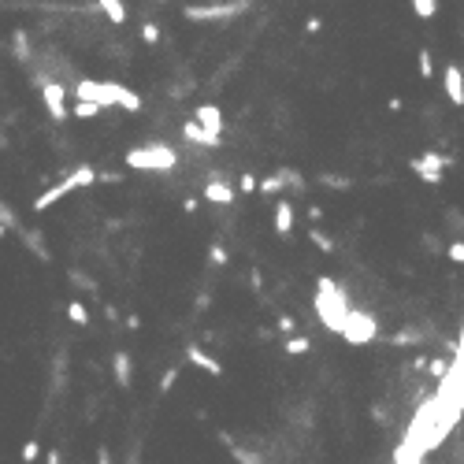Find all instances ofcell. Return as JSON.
Segmentation results:
<instances>
[{"label": "cell", "mask_w": 464, "mask_h": 464, "mask_svg": "<svg viewBox=\"0 0 464 464\" xmlns=\"http://www.w3.org/2000/svg\"><path fill=\"white\" fill-rule=\"evenodd\" d=\"M74 101H90L104 112V108H123V112H142V97L126 90L119 82H97V78H78L74 85Z\"/></svg>", "instance_id": "6da1fadb"}, {"label": "cell", "mask_w": 464, "mask_h": 464, "mask_svg": "<svg viewBox=\"0 0 464 464\" xmlns=\"http://www.w3.org/2000/svg\"><path fill=\"white\" fill-rule=\"evenodd\" d=\"M312 308H316L320 323L331 334H342V323H345V316H349V301H345V290L334 283V279H320V283H316Z\"/></svg>", "instance_id": "7a4b0ae2"}, {"label": "cell", "mask_w": 464, "mask_h": 464, "mask_svg": "<svg viewBox=\"0 0 464 464\" xmlns=\"http://www.w3.org/2000/svg\"><path fill=\"white\" fill-rule=\"evenodd\" d=\"M123 164L131 167V171H164V175H171V171L179 167V153L171 145L149 142V145L131 149V153L123 156Z\"/></svg>", "instance_id": "3957f363"}, {"label": "cell", "mask_w": 464, "mask_h": 464, "mask_svg": "<svg viewBox=\"0 0 464 464\" xmlns=\"http://www.w3.org/2000/svg\"><path fill=\"white\" fill-rule=\"evenodd\" d=\"M249 12V4L245 0H234V4H186L182 8V15L190 19V23H226V19Z\"/></svg>", "instance_id": "277c9868"}, {"label": "cell", "mask_w": 464, "mask_h": 464, "mask_svg": "<svg viewBox=\"0 0 464 464\" xmlns=\"http://www.w3.org/2000/svg\"><path fill=\"white\" fill-rule=\"evenodd\" d=\"M375 334H379L375 316H368V312H361V308H349V316H345V323H342V338L349 345H372Z\"/></svg>", "instance_id": "5b68a950"}, {"label": "cell", "mask_w": 464, "mask_h": 464, "mask_svg": "<svg viewBox=\"0 0 464 464\" xmlns=\"http://www.w3.org/2000/svg\"><path fill=\"white\" fill-rule=\"evenodd\" d=\"M38 90H41V104H45V112L56 123L67 119V85L56 78H38Z\"/></svg>", "instance_id": "8992f818"}, {"label": "cell", "mask_w": 464, "mask_h": 464, "mask_svg": "<svg viewBox=\"0 0 464 464\" xmlns=\"http://www.w3.org/2000/svg\"><path fill=\"white\" fill-rule=\"evenodd\" d=\"M193 123H197L204 134L223 138V112L215 104H197V108H193Z\"/></svg>", "instance_id": "52a82bcc"}, {"label": "cell", "mask_w": 464, "mask_h": 464, "mask_svg": "<svg viewBox=\"0 0 464 464\" xmlns=\"http://www.w3.org/2000/svg\"><path fill=\"white\" fill-rule=\"evenodd\" d=\"M67 193H78L74 190V179L67 175V179H60L56 186H49L45 193H41V197H34V212H49L52 204H60L63 197H67Z\"/></svg>", "instance_id": "ba28073f"}, {"label": "cell", "mask_w": 464, "mask_h": 464, "mask_svg": "<svg viewBox=\"0 0 464 464\" xmlns=\"http://www.w3.org/2000/svg\"><path fill=\"white\" fill-rule=\"evenodd\" d=\"M186 361L193 364V368H201L204 375H212V379H219V375L226 372L223 364L215 361V357H208V353H204V349H201L197 342H190V345H186Z\"/></svg>", "instance_id": "9c48e42d"}, {"label": "cell", "mask_w": 464, "mask_h": 464, "mask_svg": "<svg viewBox=\"0 0 464 464\" xmlns=\"http://www.w3.org/2000/svg\"><path fill=\"white\" fill-rule=\"evenodd\" d=\"M442 85H446L449 104L464 108V71L457 67V63H446V71H442Z\"/></svg>", "instance_id": "30bf717a"}, {"label": "cell", "mask_w": 464, "mask_h": 464, "mask_svg": "<svg viewBox=\"0 0 464 464\" xmlns=\"http://www.w3.org/2000/svg\"><path fill=\"white\" fill-rule=\"evenodd\" d=\"M19 238H23V245H26V249L38 256L41 264H49V260H52V253H49V242H45V234H41L38 226H19Z\"/></svg>", "instance_id": "8fae6325"}, {"label": "cell", "mask_w": 464, "mask_h": 464, "mask_svg": "<svg viewBox=\"0 0 464 464\" xmlns=\"http://www.w3.org/2000/svg\"><path fill=\"white\" fill-rule=\"evenodd\" d=\"M272 219H275L272 226H275L279 238H290V234H294V201H290V197H279Z\"/></svg>", "instance_id": "7c38bea8"}, {"label": "cell", "mask_w": 464, "mask_h": 464, "mask_svg": "<svg viewBox=\"0 0 464 464\" xmlns=\"http://www.w3.org/2000/svg\"><path fill=\"white\" fill-rule=\"evenodd\" d=\"M204 201H212V204H223V208H231V204L238 201V190H234L231 182H223V179H208V186H204Z\"/></svg>", "instance_id": "4fadbf2b"}, {"label": "cell", "mask_w": 464, "mask_h": 464, "mask_svg": "<svg viewBox=\"0 0 464 464\" xmlns=\"http://www.w3.org/2000/svg\"><path fill=\"white\" fill-rule=\"evenodd\" d=\"M112 372H115V386H123V390L134 383V364H131V357H126V349L112 353Z\"/></svg>", "instance_id": "5bb4252c"}, {"label": "cell", "mask_w": 464, "mask_h": 464, "mask_svg": "<svg viewBox=\"0 0 464 464\" xmlns=\"http://www.w3.org/2000/svg\"><path fill=\"white\" fill-rule=\"evenodd\" d=\"M182 138H186V142H193V145H201V149H219L223 145V138H212V134H204L197 123L193 119H186L182 123Z\"/></svg>", "instance_id": "9a60e30c"}, {"label": "cell", "mask_w": 464, "mask_h": 464, "mask_svg": "<svg viewBox=\"0 0 464 464\" xmlns=\"http://www.w3.org/2000/svg\"><path fill=\"white\" fill-rule=\"evenodd\" d=\"M256 193H267V197H279V193H286V175H283V167L256 182Z\"/></svg>", "instance_id": "2e32d148"}, {"label": "cell", "mask_w": 464, "mask_h": 464, "mask_svg": "<svg viewBox=\"0 0 464 464\" xmlns=\"http://www.w3.org/2000/svg\"><path fill=\"white\" fill-rule=\"evenodd\" d=\"M97 12H101L108 23H115L119 26L123 19H126V4H119V0H101V4H97Z\"/></svg>", "instance_id": "e0dca14e"}, {"label": "cell", "mask_w": 464, "mask_h": 464, "mask_svg": "<svg viewBox=\"0 0 464 464\" xmlns=\"http://www.w3.org/2000/svg\"><path fill=\"white\" fill-rule=\"evenodd\" d=\"M308 349H312V342L305 338V334H294V338L283 342V353H286V357H301V353H308Z\"/></svg>", "instance_id": "ac0fdd59"}, {"label": "cell", "mask_w": 464, "mask_h": 464, "mask_svg": "<svg viewBox=\"0 0 464 464\" xmlns=\"http://www.w3.org/2000/svg\"><path fill=\"white\" fill-rule=\"evenodd\" d=\"M390 342L394 345H420V342H424V331H420V327H401V331H394Z\"/></svg>", "instance_id": "d6986e66"}, {"label": "cell", "mask_w": 464, "mask_h": 464, "mask_svg": "<svg viewBox=\"0 0 464 464\" xmlns=\"http://www.w3.org/2000/svg\"><path fill=\"white\" fill-rule=\"evenodd\" d=\"M71 179H74V190H85V186H93V182H97V171H93V164H78Z\"/></svg>", "instance_id": "ffe728a7"}, {"label": "cell", "mask_w": 464, "mask_h": 464, "mask_svg": "<svg viewBox=\"0 0 464 464\" xmlns=\"http://www.w3.org/2000/svg\"><path fill=\"white\" fill-rule=\"evenodd\" d=\"M67 115H74V119H93V115H101V108L90 101H74V104H67Z\"/></svg>", "instance_id": "44dd1931"}, {"label": "cell", "mask_w": 464, "mask_h": 464, "mask_svg": "<svg viewBox=\"0 0 464 464\" xmlns=\"http://www.w3.org/2000/svg\"><path fill=\"white\" fill-rule=\"evenodd\" d=\"M416 63H420V78H424V82L435 78V56H431L427 49H420V52H416Z\"/></svg>", "instance_id": "7402d4cb"}, {"label": "cell", "mask_w": 464, "mask_h": 464, "mask_svg": "<svg viewBox=\"0 0 464 464\" xmlns=\"http://www.w3.org/2000/svg\"><path fill=\"white\" fill-rule=\"evenodd\" d=\"M308 242H312V245H316V249H320V253H327V256L334 253V242H331V238H327V234H323V231H320V226H308Z\"/></svg>", "instance_id": "603a6c76"}, {"label": "cell", "mask_w": 464, "mask_h": 464, "mask_svg": "<svg viewBox=\"0 0 464 464\" xmlns=\"http://www.w3.org/2000/svg\"><path fill=\"white\" fill-rule=\"evenodd\" d=\"M67 320L78 323V327H90V308H85L82 301H71V305H67Z\"/></svg>", "instance_id": "cb8c5ba5"}, {"label": "cell", "mask_w": 464, "mask_h": 464, "mask_svg": "<svg viewBox=\"0 0 464 464\" xmlns=\"http://www.w3.org/2000/svg\"><path fill=\"white\" fill-rule=\"evenodd\" d=\"M67 279H71V283L78 286V290H90V294H101V286H97V283H93V279L85 275V272H78V267H71V272H67Z\"/></svg>", "instance_id": "d4e9b609"}, {"label": "cell", "mask_w": 464, "mask_h": 464, "mask_svg": "<svg viewBox=\"0 0 464 464\" xmlns=\"http://www.w3.org/2000/svg\"><path fill=\"white\" fill-rule=\"evenodd\" d=\"M15 60L19 63L30 60V38H26V30H15Z\"/></svg>", "instance_id": "484cf974"}, {"label": "cell", "mask_w": 464, "mask_h": 464, "mask_svg": "<svg viewBox=\"0 0 464 464\" xmlns=\"http://www.w3.org/2000/svg\"><path fill=\"white\" fill-rule=\"evenodd\" d=\"M208 260H212L215 267H223L226 260H231V253H226V245H223V242H212V245H208Z\"/></svg>", "instance_id": "4316f807"}, {"label": "cell", "mask_w": 464, "mask_h": 464, "mask_svg": "<svg viewBox=\"0 0 464 464\" xmlns=\"http://www.w3.org/2000/svg\"><path fill=\"white\" fill-rule=\"evenodd\" d=\"M0 226H4V231H19V215H15V208H8L4 201H0Z\"/></svg>", "instance_id": "83f0119b"}, {"label": "cell", "mask_w": 464, "mask_h": 464, "mask_svg": "<svg viewBox=\"0 0 464 464\" xmlns=\"http://www.w3.org/2000/svg\"><path fill=\"white\" fill-rule=\"evenodd\" d=\"M413 12H416L420 19H435L438 4H435V0H413Z\"/></svg>", "instance_id": "f1b7e54d"}, {"label": "cell", "mask_w": 464, "mask_h": 464, "mask_svg": "<svg viewBox=\"0 0 464 464\" xmlns=\"http://www.w3.org/2000/svg\"><path fill=\"white\" fill-rule=\"evenodd\" d=\"M427 368H431V372H427L431 379H446V375H449V361H446V357H435Z\"/></svg>", "instance_id": "f546056e"}, {"label": "cell", "mask_w": 464, "mask_h": 464, "mask_svg": "<svg viewBox=\"0 0 464 464\" xmlns=\"http://www.w3.org/2000/svg\"><path fill=\"white\" fill-rule=\"evenodd\" d=\"M323 186H331V190H349L353 186V179H345V175H320Z\"/></svg>", "instance_id": "4dcf8cb0"}, {"label": "cell", "mask_w": 464, "mask_h": 464, "mask_svg": "<svg viewBox=\"0 0 464 464\" xmlns=\"http://www.w3.org/2000/svg\"><path fill=\"white\" fill-rule=\"evenodd\" d=\"M175 383H179V368H167L164 379H160V394H171V390H175Z\"/></svg>", "instance_id": "1f68e13d"}, {"label": "cell", "mask_w": 464, "mask_h": 464, "mask_svg": "<svg viewBox=\"0 0 464 464\" xmlns=\"http://www.w3.org/2000/svg\"><path fill=\"white\" fill-rule=\"evenodd\" d=\"M142 38H145V45H160V26L156 23H142Z\"/></svg>", "instance_id": "d6a6232c"}, {"label": "cell", "mask_w": 464, "mask_h": 464, "mask_svg": "<svg viewBox=\"0 0 464 464\" xmlns=\"http://www.w3.org/2000/svg\"><path fill=\"white\" fill-rule=\"evenodd\" d=\"M38 453H41V442H38V438H30L26 446H23V464H34V461H38Z\"/></svg>", "instance_id": "836d02e7"}, {"label": "cell", "mask_w": 464, "mask_h": 464, "mask_svg": "<svg viewBox=\"0 0 464 464\" xmlns=\"http://www.w3.org/2000/svg\"><path fill=\"white\" fill-rule=\"evenodd\" d=\"M446 256H449L453 264H464V238H461V242H449V245H446Z\"/></svg>", "instance_id": "e575fe53"}, {"label": "cell", "mask_w": 464, "mask_h": 464, "mask_svg": "<svg viewBox=\"0 0 464 464\" xmlns=\"http://www.w3.org/2000/svg\"><path fill=\"white\" fill-rule=\"evenodd\" d=\"M256 182H260V179H256V175H249V171H245V175L238 179V193H256Z\"/></svg>", "instance_id": "d590c367"}, {"label": "cell", "mask_w": 464, "mask_h": 464, "mask_svg": "<svg viewBox=\"0 0 464 464\" xmlns=\"http://www.w3.org/2000/svg\"><path fill=\"white\" fill-rule=\"evenodd\" d=\"M294 327H297L294 316H279V331H283V334H290V338H294Z\"/></svg>", "instance_id": "8d00e7d4"}, {"label": "cell", "mask_w": 464, "mask_h": 464, "mask_svg": "<svg viewBox=\"0 0 464 464\" xmlns=\"http://www.w3.org/2000/svg\"><path fill=\"white\" fill-rule=\"evenodd\" d=\"M249 286L256 290V294L264 290V275H260V267H253V272H249Z\"/></svg>", "instance_id": "74e56055"}, {"label": "cell", "mask_w": 464, "mask_h": 464, "mask_svg": "<svg viewBox=\"0 0 464 464\" xmlns=\"http://www.w3.org/2000/svg\"><path fill=\"white\" fill-rule=\"evenodd\" d=\"M320 30H323V19H308L305 23V34H320Z\"/></svg>", "instance_id": "f35d334b"}, {"label": "cell", "mask_w": 464, "mask_h": 464, "mask_svg": "<svg viewBox=\"0 0 464 464\" xmlns=\"http://www.w3.org/2000/svg\"><path fill=\"white\" fill-rule=\"evenodd\" d=\"M197 208H201V201H197V197H186V201H182V212H190V215H193Z\"/></svg>", "instance_id": "ab89813d"}, {"label": "cell", "mask_w": 464, "mask_h": 464, "mask_svg": "<svg viewBox=\"0 0 464 464\" xmlns=\"http://www.w3.org/2000/svg\"><path fill=\"white\" fill-rule=\"evenodd\" d=\"M308 219H316V223L323 219V208H320V204H308Z\"/></svg>", "instance_id": "60d3db41"}, {"label": "cell", "mask_w": 464, "mask_h": 464, "mask_svg": "<svg viewBox=\"0 0 464 464\" xmlns=\"http://www.w3.org/2000/svg\"><path fill=\"white\" fill-rule=\"evenodd\" d=\"M97 464H112V453H108L104 446H101V449H97Z\"/></svg>", "instance_id": "b9f144b4"}, {"label": "cell", "mask_w": 464, "mask_h": 464, "mask_svg": "<svg viewBox=\"0 0 464 464\" xmlns=\"http://www.w3.org/2000/svg\"><path fill=\"white\" fill-rule=\"evenodd\" d=\"M208 305H212V297H208V294H201V297H197V305H193V308H197V312H204Z\"/></svg>", "instance_id": "7bdbcfd3"}, {"label": "cell", "mask_w": 464, "mask_h": 464, "mask_svg": "<svg viewBox=\"0 0 464 464\" xmlns=\"http://www.w3.org/2000/svg\"><path fill=\"white\" fill-rule=\"evenodd\" d=\"M45 464H63V461H60V449H49V453H45Z\"/></svg>", "instance_id": "ee69618b"}, {"label": "cell", "mask_w": 464, "mask_h": 464, "mask_svg": "<svg viewBox=\"0 0 464 464\" xmlns=\"http://www.w3.org/2000/svg\"><path fill=\"white\" fill-rule=\"evenodd\" d=\"M386 108H390V112H401L405 104H401V97H390V101H386Z\"/></svg>", "instance_id": "f6af8a7d"}, {"label": "cell", "mask_w": 464, "mask_h": 464, "mask_svg": "<svg viewBox=\"0 0 464 464\" xmlns=\"http://www.w3.org/2000/svg\"><path fill=\"white\" fill-rule=\"evenodd\" d=\"M4 234H8V231H4V226H0V238H4Z\"/></svg>", "instance_id": "bcb514c9"}, {"label": "cell", "mask_w": 464, "mask_h": 464, "mask_svg": "<svg viewBox=\"0 0 464 464\" xmlns=\"http://www.w3.org/2000/svg\"><path fill=\"white\" fill-rule=\"evenodd\" d=\"M126 464H138V461H134V457H131V461H126Z\"/></svg>", "instance_id": "7dc6e473"}]
</instances>
